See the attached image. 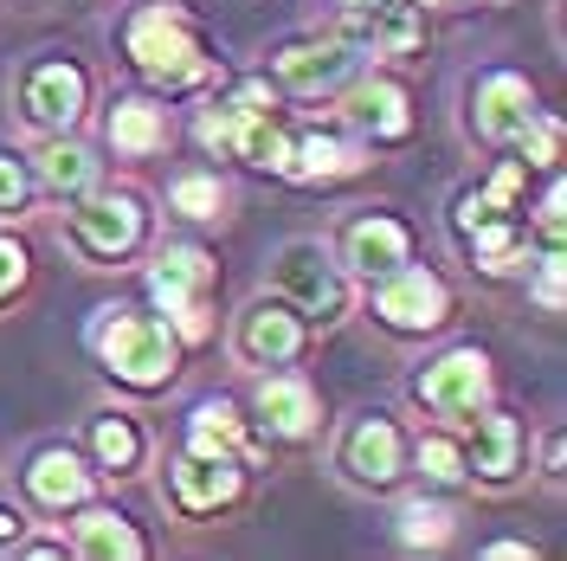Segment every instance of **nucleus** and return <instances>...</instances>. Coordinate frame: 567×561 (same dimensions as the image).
<instances>
[{
  "mask_svg": "<svg viewBox=\"0 0 567 561\" xmlns=\"http://www.w3.org/2000/svg\"><path fill=\"white\" fill-rule=\"evenodd\" d=\"M123 52H130V65H136L162 98L200 91V84L213 78L207 33L194 27L187 7H168V0H155V7H136V13H130V27H123Z\"/></svg>",
  "mask_w": 567,
  "mask_h": 561,
  "instance_id": "1",
  "label": "nucleus"
},
{
  "mask_svg": "<svg viewBox=\"0 0 567 561\" xmlns=\"http://www.w3.org/2000/svg\"><path fill=\"white\" fill-rule=\"evenodd\" d=\"M91 349L104 361V375L130 394H155L181 375V336L168 329L162 310H116L104 304L91 323Z\"/></svg>",
  "mask_w": 567,
  "mask_h": 561,
  "instance_id": "2",
  "label": "nucleus"
},
{
  "mask_svg": "<svg viewBox=\"0 0 567 561\" xmlns=\"http://www.w3.org/2000/svg\"><path fill=\"white\" fill-rule=\"evenodd\" d=\"M213 290H219V265L200 246H162L148 265V304L168 316L181 349L213 343Z\"/></svg>",
  "mask_w": 567,
  "mask_h": 561,
  "instance_id": "3",
  "label": "nucleus"
},
{
  "mask_svg": "<svg viewBox=\"0 0 567 561\" xmlns=\"http://www.w3.org/2000/svg\"><path fill=\"white\" fill-rule=\"evenodd\" d=\"M65 239L91 265H123L148 239V201H142L136 187H91L84 201H71Z\"/></svg>",
  "mask_w": 567,
  "mask_h": 561,
  "instance_id": "4",
  "label": "nucleus"
},
{
  "mask_svg": "<svg viewBox=\"0 0 567 561\" xmlns=\"http://www.w3.org/2000/svg\"><path fill=\"white\" fill-rule=\"evenodd\" d=\"M271 284H278L284 304L303 316V323H317V329H329V323L349 316V272L329 258L322 239H290V246L278 252Z\"/></svg>",
  "mask_w": 567,
  "mask_h": 561,
  "instance_id": "5",
  "label": "nucleus"
},
{
  "mask_svg": "<svg viewBox=\"0 0 567 561\" xmlns=\"http://www.w3.org/2000/svg\"><path fill=\"white\" fill-rule=\"evenodd\" d=\"M413 400H420V414H432V420H458L464 426L477 407H491L496 400L491 355L477 349V343L445 349L439 361H425L420 375H413Z\"/></svg>",
  "mask_w": 567,
  "mask_h": 561,
  "instance_id": "6",
  "label": "nucleus"
},
{
  "mask_svg": "<svg viewBox=\"0 0 567 561\" xmlns=\"http://www.w3.org/2000/svg\"><path fill=\"white\" fill-rule=\"evenodd\" d=\"M374 316L393 336H432L452 323V284L439 278L432 265H393L388 278H374Z\"/></svg>",
  "mask_w": 567,
  "mask_h": 561,
  "instance_id": "7",
  "label": "nucleus"
},
{
  "mask_svg": "<svg viewBox=\"0 0 567 561\" xmlns=\"http://www.w3.org/2000/svg\"><path fill=\"white\" fill-rule=\"evenodd\" d=\"M251 426L265 446H303L322 432V394L290 368H265V381L251 387Z\"/></svg>",
  "mask_w": 567,
  "mask_h": 561,
  "instance_id": "8",
  "label": "nucleus"
},
{
  "mask_svg": "<svg viewBox=\"0 0 567 561\" xmlns=\"http://www.w3.org/2000/svg\"><path fill=\"white\" fill-rule=\"evenodd\" d=\"M246 458L233 452H207V446H181L175 471H168V497L181 517H219L246 497Z\"/></svg>",
  "mask_w": 567,
  "mask_h": 561,
  "instance_id": "9",
  "label": "nucleus"
},
{
  "mask_svg": "<svg viewBox=\"0 0 567 561\" xmlns=\"http://www.w3.org/2000/svg\"><path fill=\"white\" fill-rule=\"evenodd\" d=\"M91 110V78L78 59H39L20 78V116L33 123L39 136H65L78 130V116Z\"/></svg>",
  "mask_w": 567,
  "mask_h": 561,
  "instance_id": "10",
  "label": "nucleus"
},
{
  "mask_svg": "<svg viewBox=\"0 0 567 561\" xmlns=\"http://www.w3.org/2000/svg\"><path fill=\"white\" fill-rule=\"evenodd\" d=\"M336 471L361 491H388L406 478V432L393 414H361L336 446Z\"/></svg>",
  "mask_w": 567,
  "mask_h": 561,
  "instance_id": "11",
  "label": "nucleus"
},
{
  "mask_svg": "<svg viewBox=\"0 0 567 561\" xmlns=\"http://www.w3.org/2000/svg\"><path fill=\"white\" fill-rule=\"evenodd\" d=\"M342 123H349L354 142H368V149H393V142L413 136V98H406V84L388 78V71H374V78H349V84H342Z\"/></svg>",
  "mask_w": 567,
  "mask_h": 561,
  "instance_id": "12",
  "label": "nucleus"
},
{
  "mask_svg": "<svg viewBox=\"0 0 567 561\" xmlns=\"http://www.w3.org/2000/svg\"><path fill=\"white\" fill-rule=\"evenodd\" d=\"M233 349H239V361H251V368H290L297 355L310 349V323L290 310L284 297H251L246 310H239Z\"/></svg>",
  "mask_w": 567,
  "mask_h": 561,
  "instance_id": "13",
  "label": "nucleus"
},
{
  "mask_svg": "<svg viewBox=\"0 0 567 561\" xmlns=\"http://www.w3.org/2000/svg\"><path fill=\"white\" fill-rule=\"evenodd\" d=\"M278 78H284V91H297V98H336L349 78H361V52L342 33L297 39V45L278 52Z\"/></svg>",
  "mask_w": 567,
  "mask_h": 561,
  "instance_id": "14",
  "label": "nucleus"
},
{
  "mask_svg": "<svg viewBox=\"0 0 567 561\" xmlns=\"http://www.w3.org/2000/svg\"><path fill=\"white\" fill-rule=\"evenodd\" d=\"M406 258H413V226L400 213L368 207L342 226V272H354V278L374 284V278H388L393 265H406Z\"/></svg>",
  "mask_w": 567,
  "mask_h": 561,
  "instance_id": "15",
  "label": "nucleus"
},
{
  "mask_svg": "<svg viewBox=\"0 0 567 561\" xmlns=\"http://www.w3.org/2000/svg\"><path fill=\"white\" fill-rule=\"evenodd\" d=\"M535 116V84L523 71H484L477 84H471V136L503 149V142H516L529 130Z\"/></svg>",
  "mask_w": 567,
  "mask_h": 561,
  "instance_id": "16",
  "label": "nucleus"
},
{
  "mask_svg": "<svg viewBox=\"0 0 567 561\" xmlns=\"http://www.w3.org/2000/svg\"><path fill=\"white\" fill-rule=\"evenodd\" d=\"M361 169H368V142L342 136V130H303V136H290L284 181H297V187H342Z\"/></svg>",
  "mask_w": 567,
  "mask_h": 561,
  "instance_id": "17",
  "label": "nucleus"
},
{
  "mask_svg": "<svg viewBox=\"0 0 567 561\" xmlns=\"http://www.w3.org/2000/svg\"><path fill=\"white\" fill-rule=\"evenodd\" d=\"M464 432H471V446H464V458H471V478L477 484H509L516 471H523V426H516V414H503V407H477L471 420H464Z\"/></svg>",
  "mask_w": 567,
  "mask_h": 561,
  "instance_id": "18",
  "label": "nucleus"
},
{
  "mask_svg": "<svg viewBox=\"0 0 567 561\" xmlns=\"http://www.w3.org/2000/svg\"><path fill=\"white\" fill-rule=\"evenodd\" d=\"M71 555L84 561H142L148 536L136 529V517L110 510V503H78L71 510Z\"/></svg>",
  "mask_w": 567,
  "mask_h": 561,
  "instance_id": "19",
  "label": "nucleus"
},
{
  "mask_svg": "<svg viewBox=\"0 0 567 561\" xmlns=\"http://www.w3.org/2000/svg\"><path fill=\"white\" fill-rule=\"evenodd\" d=\"M91 491H97V471L71 452V446H45V452H33V465H27V497H33L39 510H52V517L91 503Z\"/></svg>",
  "mask_w": 567,
  "mask_h": 561,
  "instance_id": "20",
  "label": "nucleus"
},
{
  "mask_svg": "<svg viewBox=\"0 0 567 561\" xmlns=\"http://www.w3.org/2000/svg\"><path fill=\"white\" fill-rule=\"evenodd\" d=\"M104 136L123 162H148V155H162V149L175 142V123H168V104H162V98H136V91H130V98L110 104Z\"/></svg>",
  "mask_w": 567,
  "mask_h": 561,
  "instance_id": "21",
  "label": "nucleus"
},
{
  "mask_svg": "<svg viewBox=\"0 0 567 561\" xmlns=\"http://www.w3.org/2000/svg\"><path fill=\"white\" fill-rule=\"evenodd\" d=\"M33 181H39V194H52V201H84V194L104 181V169H97V155H91V149L65 130V136H45V142H39Z\"/></svg>",
  "mask_w": 567,
  "mask_h": 561,
  "instance_id": "22",
  "label": "nucleus"
},
{
  "mask_svg": "<svg viewBox=\"0 0 567 561\" xmlns=\"http://www.w3.org/2000/svg\"><path fill=\"white\" fill-rule=\"evenodd\" d=\"M181 446H207V452H233L246 458V465H258L265 458V439H258V426L233 407V400H200L194 414H187V439Z\"/></svg>",
  "mask_w": 567,
  "mask_h": 561,
  "instance_id": "23",
  "label": "nucleus"
},
{
  "mask_svg": "<svg viewBox=\"0 0 567 561\" xmlns=\"http://www.w3.org/2000/svg\"><path fill=\"white\" fill-rule=\"evenodd\" d=\"M91 458H97V478H136L148 458L136 414H91Z\"/></svg>",
  "mask_w": 567,
  "mask_h": 561,
  "instance_id": "24",
  "label": "nucleus"
},
{
  "mask_svg": "<svg viewBox=\"0 0 567 561\" xmlns=\"http://www.w3.org/2000/svg\"><path fill=\"white\" fill-rule=\"evenodd\" d=\"M413 465H420L425 491L452 497L471 484V458H464V439H452L445 426H432V432H420V446H413Z\"/></svg>",
  "mask_w": 567,
  "mask_h": 561,
  "instance_id": "25",
  "label": "nucleus"
},
{
  "mask_svg": "<svg viewBox=\"0 0 567 561\" xmlns=\"http://www.w3.org/2000/svg\"><path fill=\"white\" fill-rule=\"evenodd\" d=\"M458 536V517H452V503L439 491H420L400 503V542L406 549H445Z\"/></svg>",
  "mask_w": 567,
  "mask_h": 561,
  "instance_id": "26",
  "label": "nucleus"
},
{
  "mask_svg": "<svg viewBox=\"0 0 567 561\" xmlns=\"http://www.w3.org/2000/svg\"><path fill=\"white\" fill-rule=\"evenodd\" d=\"M168 207H175L181 220H194V226H207V220H226L233 187L213 175V169H187V175L168 181Z\"/></svg>",
  "mask_w": 567,
  "mask_h": 561,
  "instance_id": "27",
  "label": "nucleus"
},
{
  "mask_svg": "<svg viewBox=\"0 0 567 561\" xmlns=\"http://www.w3.org/2000/svg\"><path fill=\"white\" fill-rule=\"evenodd\" d=\"M33 201H39L33 169H27L13 149H0V220H27V213H33Z\"/></svg>",
  "mask_w": 567,
  "mask_h": 561,
  "instance_id": "28",
  "label": "nucleus"
},
{
  "mask_svg": "<svg viewBox=\"0 0 567 561\" xmlns=\"http://www.w3.org/2000/svg\"><path fill=\"white\" fill-rule=\"evenodd\" d=\"M516 149H523V162H529V169H555V162H561V116L535 110L529 130L516 136Z\"/></svg>",
  "mask_w": 567,
  "mask_h": 561,
  "instance_id": "29",
  "label": "nucleus"
},
{
  "mask_svg": "<svg viewBox=\"0 0 567 561\" xmlns=\"http://www.w3.org/2000/svg\"><path fill=\"white\" fill-rule=\"evenodd\" d=\"M27 278H33V252H27V239L0 233V304H13V297L27 290Z\"/></svg>",
  "mask_w": 567,
  "mask_h": 561,
  "instance_id": "30",
  "label": "nucleus"
},
{
  "mask_svg": "<svg viewBox=\"0 0 567 561\" xmlns=\"http://www.w3.org/2000/svg\"><path fill=\"white\" fill-rule=\"evenodd\" d=\"M529 272H535V304H542V310H548V316H561V290H567V258H561V252H542V258H535Z\"/></svg>",
  "mask_w": 567,
  "mask_h": 561,
  "instance_id": "31",
  "label": "nucleus"
},
{
  "mask_svg": "<svg viewBox=\"0 0 567 561\" xmlns=\"http://www.w3.org/2000/svg\"><path fill=\"white\" fill-rule=\"evenodd\" d=\"M567 187H561V175L548 181V194H542V207H535V220H529V233H542L548 239V252H561V233H567Z\"/></svg>",
  "mask_w": 567,
  "mask_h": 561,
  "instance_id": "32",
  "label": "nucleus"
},
{
  "mask_svg": "<svg viewBox=\"0 0 567 561\" xmlns=\"http://www.w3.org/2000/svg\"><path fill=\"white\" fill-rule=\"evenodd\" d=\"M561 458H567V439H561V432H548V446H542V465H548V484H561Z\"/></svg>",
  "mask_w": 567,
  "mask_h": 561,
  "instance_id": "33",
  "label": "nucleus"
},
{
  "mask_svg": "<svg viewBox=\"0 0 567 561\" xmlns=\"http://www.w3.org/2000/svg\"><path fill=\"white\" fill-rule=\"evenodd\" d=\"M20 536H27V517L13 503H0V542H20Z\"/></svg>",
  "mask_w": 567,
  "mask_h": 561,
  "instance_id": "34",
  "label": "nucleus"
},
{
  "mask_svg": "<svg viewBox=\"0 0 567 561\" xmlns=\"http://www.w3.org/2000/svg\"><path fill=\"white\" fill-rule=\"evenodd\" d=\"M381 7H393V0H336V13H342V20H361V13H381Z\"/></svg>",
  "mask_w": 567,
  "mask_h": 561,
  "instance_id": "35",
  "label": "nucleus"
},
{
  "mask_svg": "<svg viewBox=\"0 0 567 561\" xmlns=\"http://www.w3.org/2000/svg\"><path fill=\"white\" fill-rule=\"evenodd\" d=\"M413 7H452V0H413Z\"/></svg>",
  "mask_w": 567,
  "mask_h": 561,
  "instance_id": "36",
  "label": "nucleus"
}]
</instances>
